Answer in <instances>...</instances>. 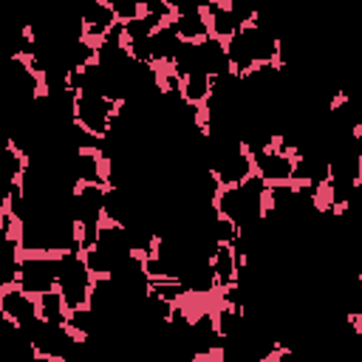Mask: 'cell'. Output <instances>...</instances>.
Wrapping results in <instances>:
<instances>
[{"instance_id":"9c48e42d","label":"cell","mask_w":362,"mask_h":362,"mask_svg":"<svg viewBox=\"0 0 362 362\" xmlns=\"http://www.w3.org/2000/svg\"><path fill=\"white\" fill-rule=\"evenodd\" d=\"M181 96L187 105H195V107H204L206 99L212 96V76H206L204 71L198 74H189L181 79Z\"/></svg>"},{"instance_id":"3957f363","label":"cell","mask_w":362,"mask_h":362,"mask_svg":"<svg viewBox=\"0 0 362 362\" xmlns=\"http://www.w3.org/2000/svg\"><path fill=\"white\" fill-rule=\"evenodd\" d=\"M116 116H119V105H116V102H110V99H105V96L79 93L74 122H76L79 127H85L88 133H93L96 139H105V136L113 130Z\"/></svg>"},{"instance_id":"5b68a950","label":"cell","mask_w":362,"mask_h":362,"mask_svg":"<svg viewBox=\"0 0 362 362\" xmlns=\"http://www.w3.org/2000/svg\"><path fill=\"white\" fill-rule=\"evenodd\" d=\"M255 175L266 181L269 187L274 184H294V156L280 153L277 147L255 153Z\"/></svg>"},{"instance_id":"52a82bcc","label":"cell","mask_w":362,"mask_h":362,"mask_svg":"<svg viewBox=\"0 0 362 362\" xmlns=\"http://www.w3.org/2000/svg\"><path fill=\"white\" fill-rule=\"evenodd\" d=\"M198 54H201V71L212 79L232 74V59H229V48L223 40L218 37H206L204 42H198Z\"/></svg>"},{"instance_id":"8992f818","label":"cell","mask_w":362,"mask_h":362,"mask_svg":"<svg viewBox=\"0 0 362 362\" xmlns=\"http://www.w3.org/2000/svg\"><path fill=\"white\" fill-rule=\"evenodd\" d=\"M82 28H85V37L90 40V42H102L105 37H107V31L119 23L116 20V14H113V6L107 3V0H93L82 14Z\"/></svg>"},{"instance_id":"7a4b0ae2","label":"cell","mask_w":362,"mask_h":362,"mask_svg":"<svg viewBox=\"0 0 362 362\" xmlns=\"http://www.w3.org/2000/svg\"><path fill=\"white\" fill-rule=\"evenodd\" d=\"M62 257V255H59ZM59 257H34L23 255L20 272H17V286L25 294L42 297L57 288V274H59Z\"/></svg>"},{"instance_id":"30bf717a","label":"cell","mask_w":362,"mask_h":362,"mask_svg":"<svg viewBox=\"0 0 362 362\" xmlns=\"http://www.w3.org/2000/svg\"><path fill=\"white\" fill-rule=\"evenodd\" d=\"M37 300H40V320H45L51 325H68V308H65V300L57 288L37 297Z\"/></svg>"},{"instance_id":"277c9868","label":"cell","mask_w":362,"mask_h":362,"mask_svg":"<svg viewBox=\"0 0 362 362\" xmlns=\"http://www.w3.org/2000/svg\"><path fill=\"white\" fill-rule=\"evenodd\" d=\"M0 317H8L20 328H28L40 320V300L34 294H25L20 286L0 288Z\"/></svg>"},{"instance_id":"6da1fadb","label":"cell","mask_w":362,"mask_h":362,"mask_svg":"<svg viewBox=\"0 0 362 362\" xmlns=\"http://www.w3.org/2000/svg\"><path fill=\"white\" fill-rule=\"evenodd\" d=\"M90 288H93V274L88 269L82 252L62 255L59 257V274H57V291L62 294L68 314L90 305Z\"/></svg>"},{"instance_id":"ba28073f","label":"cell","mask_w":362,"mask_h":362,"mask_svg":"<svg viewBox=\"0 0 362 362\" xmlns=\"http://www.w3.org/2000/svg\"><path fill=\"white\" fill-rule=\"evenodd\" d=\"M212 272L218 280V294H223L226 288H232L238 283V257L232 246H218L212 255Z\"/></svg>"}]
</instances>
